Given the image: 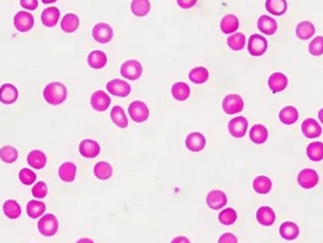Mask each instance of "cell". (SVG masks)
I'll return each mask as SVG.
<instances>
[{"instance_id":"cell-28","label":"cell","mask_w":323,"mask_h":243,"mask_svg":"<svg viewBox=\"0 0 323 243\" xmlns=\"http://www.w3.org/2000/svg\"><path fill=\"white\" fill-rule=\"evenodd\" d=\"M268 129L264 127L263 124H255L250 130V138L253 143H257V145H261V143L266 142L268 140Z\"/></svg>"},{"instance_id":"cell-2","label":"cell","mask_w":323,"mask_h":243,"mask_svg":"<svg viewBox=\"0 0 323 243\" xmlns=\"http://www.w3.org/2000/svg\"><path fill=\"white\" fill-rule=\"evenodd\" d=\"M38 229L46 237L55 236L58 229V221L53 214H46L38 222Z\"/></svg>"},{"instance_id":"cell-13","label":"cell","mask_w":323,"mask_h":243,"mask_svg":"<svg viewBox=\"0 0 323 243\" xmlns=\"http://www.w3.org/2000/svg\"><path fill=\"white\" fill-rule=\"evenodd\" d=\"M90 104L96 112H106L110 106V98L107 93H104V91H94V94L91 95L90 99Z\"/></svg>"},{"instance_id":"cell-47","label":"cell","mask_w":323,"mask_h":243,"mask_svg":"<svg viewBox=\"0 0 323 243\" xmlns=\"http://www.w3.org/2000/svg\"><path fill=\"white\" fill-rule=\"evenodd\" d=\"M20 5L27 10H35L38 7V0H19Z\"/></svg>"},{"instance_id":"cell-24","label":"cell","mask_w":323,"mask_h":243,"mask_svg":"<svg viewBox=\"0 0 323 243\" xmlns=\"http://www.w3.org/2000/svg\"><path fill=\"white\" fill-rule=\"evenodd\" d=\"M279 232H280V236L286 241H293L299 236L298 226L293 222H285V223L281 224Z\"/></svg>"},{"instance_id":"cell-1","label":"cell","mask_w":323,"mask_h":243,"mask_svg":"<svg viewBox=\"0 0 323 243\" xmlns=\"http://www.w3.org/2000/svg\"><path fill=\"white\" fill-rule=\"evenodd\" d=\"M43 98L51 106H60L68 98V89L58 81L50 83L43 90Z\"/></svg>"},{"instance_id":"cell-37","label":"cell","mask_w":323,"mask_h":243,"mask_svg":"<svg viewBox=\"0 0 323 243\" xmlns=\"http://www.w3.org/2000/svg\"><path fill=\"white\" fill-rule=\"evenodd\" d=\"M307 156L309 160L318 162L323 160V143L322 142H312L307 147Z\"/></svg>"},{"instance_id":"cell-14","label":"cell","mask_w":323,"mask_h":243,"mask_svg":"<svg viewBox=\"0 0 323 243\" xmlns=\"http://www.w3.org/2000/svg\"><path fill=\"white\" fill-rule=\"evenodd\" d=\"M207 204L213 211H218V209H222L227 204V196H225V194L223 191L212 190L207 195Z\"/></svg>"},{"instance_id":"cell-7","label":"cell","mask_w":323,"mask_h":243,"mask_svg":"<svg viewBox=\"0 0 323 243\" xmlns=\"http://www.w3.org/2000/svg\"><path fill=\"white\" fill-rule=\"evenodd\" d=\"M107 90L109 91L112 95L119 96V98H125V96L130 95L131 85L127 81L114 79V80L109 81V83L107 84Z\"/></svg>"},{"instance_id":"cell-53","label":"cell","mask_w":323,"mask_h":243,"mask_svg":"<svg viewBox=\"0 0 323 243\" xmlns=\"http://www.w3.org/2000/svg\"><path fill=\"white\" fill-rule=\"evenodd\" d=\"M43 3H45V4H51V3H55V2H57V0H42Z\"/></svg>"},{"instance_id":"cell-36","label":"cell","mask_w":323,"mask_h":243,"mask_svg":"<svg viewBox=\"0 0 323 243\" xmlns=\"http://www.w3.org/2000/svg\"><path fill=\"white\" fill-rule=\"evenodd\" d=\"M3 211H4V214L10 219H17L20 217V213H22V208H20L19 204L15 200H7L3 205Z\"/></svg>"},{"instance_id":"cell-6","label":"cell","mask_w":323,"mask_h":243,"mask_svg":"<svg viewBox=\"0 0 323 243\" xmlns=\"http://www.w3.org/2000/svg\"><path fill=\"white\" fill-rule=\"evenodd\" d=\"M268 50V41L261 34H252L248 40V52L252 56H261Z\"/></svg>"},{"instance_id":"cell-46","label":"cell","mask_w":323,"mask_h":243,"mask_svg":"<svg viewBox=\"0 0 323 243\" xmlns=\"http://www.w3.org/2000/svg\"><path fill=\"white\" fill-rule=\"evenodd\" d=\"M32 194L35 198H38V199L45 198V196L47 195V185H46V183L40 181V183L36 184L32 189Z\"/></svg>"},{"instance_id":"cell-21","label":"cell","mask_w":323,"mask_h":243,"mask_svg":"<svg viewBox=\"0 0 323 243\" xmlns=\"http://www.w3.org/2000/svg\"><path fill=\"white\" fill-rule=\"evenodd\" d=\"M58 176L63 183H73L76 176V166L73 162H65L58 168Z\"/></svg>"},{"instance_id":"cell-11","label":"cell","mask_w":323,"mask_h":243,"mask_svg":"<svg viewBox=\"0 0 323 243\" xmlns=\"http://www.w3.org/2000/svg\"><path fill=\"white\" fill-rule=\"evenodd\" d=\"M93 38L99 43H108L113 38V29L107 23H98L93 28Z\"/></svg>"},{"instance_id":"cell-10","label":"cell","mask_w":323,"mask_h":243,"mask_svg":"<svg viewBox=\"0 0 323 243\" xmlns=\"http://www.w3.org/2000/svg\"><path fill=\"white\" fill-rule=\"evenodd\" d=\"M79 152L85 158H95L101 153V146L94 140H84L79 146Z\"/></svg>"},{"instance_id":"cell-42","label":"cell","mask_w":323,"mask_h":243,"mask_svg":"<svg viewBox=\"0 0 323 243\" xmlns=\"http://www.w3.org/2000/svg\"><path fill=\"white\" fill-rule=\"evenodd\" d=\"M209 78V73L204 67H196L189 73V79L196 84H204Z\"/></svg>"},{"instance_id":"cell-3","label":"cell","mask_w":323,"mask_h":243,"mask_svg":"<svg viewBox=\"0 0 323 243\" xmlns=\"http://www.w3.org/2000/svg\"><path fill=\"white\" fill-rule=\"evenodd\" d=\"M120 74L127 80H137L142 75V65L140 61L128 60L120 67Z\"/></svg>"},{"instance_id":"cell-29","label":"cell","mask_w":323,"mask_h":243,"mask_svg":"<svg viewBox=\"0 0 323 243\" xmlns=\"http://www.w3.org/2000/svg\"><path fill=\"white\" fill-rule=\"evenodd\" d=\"M171 94L179 101H184L190 95V88L185 83H175L171 88Z\"/></svg>"},{"instance_id":"cell-5","label":"cell","mask_w":323,"mask_h":243,"mask_svg":"<svg viewBox=\"0 0 323 243\" xmlns=\"http://www.w3.org/2000/svg\"><path fill=\"white\" fill-rule=\"evenodd\" d=\"M243 100L240 95L237 94H230V95L225 96L223 99V111L225 112L227 114H236V113H240L242 112L243 109Z\"/></svg>"},{"instance_id":"cell-27","label":"cell","mask_w":323,"mask_h":243,"mask_svg":"<svg viewBox=\"0 0 323 243\" xmlns=\"http://www.w3.org/2000/svg\"><path fill=\"white\" fill-rule=\"evenodd\" d=\"M79 24H80V20H79V17L76 14H66L65 17L61 20V28H62L63 32L66 33H73L75 32L79 28Z\"/></svg>"},{"instance_id":"cell-43","label":"cell","mask_w":323,"mask_h":243,"mask_svg":"<svg viewBox=\"0 0 323 243\" xmlns=\"http://www.w3.org/2000/svg\"><path fill=\"white\" fill-rule=\"evenodd\" d=\"M219 222L224 226H230V224H233L237 219V213H236L235 209L232 208H227L224 211H222L219 213V217H218Z\"/></svg>"},{"instance_id":"cell-44","label":"cell","mask_w":323,"mask_h":243,"mask_svg":"<svg viewBox=\"0 0 323 243\" xmlns=\"http://www.w3.org/2000/svg\"><path fill=\"white\" fill-rule=\"evenodd\" d=\"M36 179H37V175H36L32 170H29V168H22V170H20L19 180L20 183H23L24 185H32L36 181Z\"/></svg>"},{"instance_id":"cell-31","label":"cell","mask_w":323,"mask_h":243,"mask_svg":"<svg viewBox=\"0 0 323 243\" xmlns=\"http://www.w3.org/2000/svg\"><path fill=\"white\" fill-rule=\"evenodd\" d=\"M265 8L274 15H283L286 12V0H266Z\"/></svg>"},{"instance_id":"cell-35","label":"cell","mask_w":323,"mask_h":243,"mask_svg":"<svg viewBox=\"0 0 323 243\" xmlns=\"http://www.w3.org/2000/svg\"><path fill=\"white\" fill-rule=\"evenodd\" d=\"M110 118L114 122V124L118 125L119 128H125L128 125V119L125 117V113L122 109V107H113L112 112H110Z\"/></svg>"},{"instance_id":"cell-40","label":"cell","mask_w":323,"mask_h":243,"mask_svg":"<svg viewBox=\"0 0 323 243\" xmlns=\"http://www.w3.org/2000/svg\"><path fill=\"white\" fill-rule=\"evenodd\" d=\"M227 45L231 50L241 51L246 45V37L242 33H233L227 40Z\"/></svg>"},{"instance_id":"cell-23","label":"cell","mask_w":323,"mask_h":243,"mask_svg":"<svg viewBox=\"0 0 323 243\" xmlns=\"http://www.w3.org/2000/svg\"><path fill=\"white\" fill-rule=\"evenodd\" d=\"M60 19V10L56 7L47 8L42 13V23L46 27H55Z\"/></svg>"},{"instance_id":"cell-17","label":"cell","mask_w":323,"mask_h":243,"mask_svg":"<svg viewBox=\"0 0 323 243\" xmlns=\"http://www.w3.org/2000/svg\"><path fill=\"white\" fill-rule=\"evenodd\" d=\"M269 88L271 89L273 93H279L283 91L288 85V78L281 73H275L269 78Z\"/></svg>"},{"instance_id":"cell-34","label":"cell","mask_w":323,"mask_h":243,"mask_svg":"<svg viewBox=\"0 0 323 243\" xmlns=\"http://www.w3.org/2000/svg\"><path fill=\"white\" fill-rule=\"evenodd\" d=\"M253 190L259 194H268L269 191L273 188V183L269 178L266 176H257V178L253 180Z\"/></svg>"},{"instance_id":"cell-48","label":"cell","mask_w":323,"mask_h":243,"mask_svg":"<svg viewBox=\"0 0 323 243\" xmlns=\"http://www.w3.org/2000/svg\"><path fill=\"white\" fill-rule=\"evenodd\" d=\"M218 243H238V242L233 233H223L222 236L219 237V241H218Z\"/></svg>"},{"instance_id":"cell-16","label":"cell","mask_w":323,"mask_h":243,"mask_svg":"<svg viewBox=\"0 0 323 243\" xmlns=\"http://www.w3.org/2000/svg\"><path fill=\"white\" fill-rule=\"evenodd\" d=\"M185 145L188 150L193 151V152H199L206 147V137L202 133L193 132L186 137Z\"/></svg>"},{"instance_id":"cell-45","label":"cell","mask_w":323,"mask_h":243,"mask_svg":"<svg viewBox=\"0 0 323 243\" xmlns=\"http://www.w3.org/2000/svg\"><path fill=\"white\" fill-rule=\"evenodd\" d=\"M309 52L313 56H321L323 53V37H316L309 45Z\"/></svg>"},{"instance_id":"cell-20","label":"cell","mask_w":323,"mask_h":243,"mask_svg":"<svg viewBox=\"0 0 323 243\" xmlns=\"http://www.w3.org/2000/svg\"><path fill=\"white\" fill-rule=\"evenodd\" d=\"M27 162L30 167L36 168V170H41L47 163V157H46V155L42 151L35 150L32 152H29V155L27 157Z\"/></svg>"},{"instance_id":"cell-22","label":"cell","mask_w":323,"mask_h":243,"mask_svg":"<svg viewBox=\"0 0 323 243\" xmlns=\"http://www.w3.org/2000/svg\"><path fill=\"white\" fill-rule=\"evenodd\" d=\"M256 218H257L259 223L269 227L275 222V213L270 206H261L256 213Z\"/></svg>"},{"instance_id":"cell-33","label":"cell","mask_w":323,"mask_h":243,"mask_svg":"<svg viewBox=\"0 0 323 243\" xmlns=\"http://www.w3.org/2000/svg\"><path fill=\"white\" fill-rule=\"evenodd\" d=\"M94 175L101 180H108L113 175L112 165L109 162H106V161L98 162L94 166Z\"/></svg>"},{"instance_id":"cell-19","label":"cell","mask_w":323,"mask_h":243,"mask_svg":"<svg viewBox=\"0 0 323 243\" xmlns=\"http://www.w3.org/2000/svg\"><path fill=\"white\" fill-rule=\"evenodd\" d=\"M302 132H303V134L307 138H317L321 135L322 128L318 124V122H316L312 118H308L302 124Z\"/></svg>"},{"instance_id":"cell-26","label":"cell","mask_w":323,"mask_h":243,"mask_svg":"<svg viewBox=\"0 0 323 243\" xmlns=\"http://www.w3.org/2000/svg\"><path fill=\"white\" fill-rule=\"evenodd\" d=\"M107 55L103 51H93V52L88 56L89 66L93 68H96V70L103 68L104 66L107 65Z\"/></svg>"},{"instance_id":"cell-18","label":"cell","mask_w":323,"mask_h":243,"mask_svg":"<svg viewBox=\"0 0 323 243\" xmlns=\"http://www.w3.org/2000/svg\"><path fill=\"white\" fill-rule=\"evenodd\" d=\"M257 28L264 34L271 36L278 29V23H276V20L274 18L269 17V15H261L257 22Z\"/></svg>"},{"instance_id":"cell-41","label":"cell","mask_w":323,"mask_h":243,"mask_svg":"<svg viewBox=\"0 0 323 243\" xmlns=\"http://www.w3.org/2000/svg\"><path fill=\"white\" fill-rule=\"evenodd\" d=\"M18 158V151L12 146H4L0 148V160L5 163L15 162Z\"/></svg>"},{"instance_id":"cell-49","label":"cell","mask_w":323,"mask_h":243,"mask_svg":"<svg viewBox=\"0 0 323 243\" xmlns=\"http://www.w3.org/2000/svg\"><path fill=\"white\" fill-rule=\"evenodd\" d=\"M197 2L198 0H178V4L183 9H190V8H193L197 4Z\"/></svg>"},{"instance_id":"cell-50","label":"cell","mask_w":323,"mask_h":243,"mask_svg":"<svg viewBox=\"0 0 323 243\" xmlns=\"http://www.w3.org/2000/svg\"><path fill=\"white\" fill-rule=\"evenodd\" d=\"M171 243H190V241L186 237H176V238L173 239Z\"/></svg>"},{"instance_id":"cell-12","label":"cell","mask_w":323,"mask_h":243,"mask_svg":"<svg viewBox=\"0 0 323 243\" xmlns=\"http://www.w3.org/2000/svg\"><path fill=\"white\" fill-rule=\"evenodd\" d=\"M248 122L247 119L243 118V117H236L232 121H230L228 124V130H230L231 134L236 138H242L243 135L247 132Z\"/></svg>"},{"instance_id":"cell-32","label":"cell","mask_w":323,"mask_h":243,"mask_svg":"<svg viewBox=\"0 0 323 243\" xmlns=\"http://www.w3.org/2000/svg\"><path fill=\"white\" fill-rule=\"evenodd\" d=\"M314 32H316V28H314V25L312 24L311 22H308V20L301 22L297 25L296 33L297 36H298V38H301V40H309V38L314 34Z\"/></svg>"},{"instance_id":"cell-15","label":"cell","mask_w":323,"mask_h":243,"mask_svg":"<svg viewBox=\"0 0 323 243\" xmlns=\"http://www.w3.org/2000/svg\"><path fill=\"white\" fill-rule=\"evenodd\" d=\"M18 96V89L12 84H4L0 86V101L3 104H13L17 101Z\"/></svg>"},{"instance_id":"cell-8","label":"cell","mask_w":323,"mask_h":243,"mask_svg":"<svg viewBox=\"0 0 323 243\" xmlns=\"http://www.w3.org/2000/svg\"><path fill=\"white\" fill-rule=\"evenodd\" d=\"M33 24H35V18L30 13L22 10V12H18L14 15V27L19 32H28V30L32 29Z\"/></svg>"},{"instance_id":"cell-30","label":"cell","mask_w":323,"mask_h":243,"mask_svg":"<svg viewBox=\"0 0 323 243\" xmlns=\"http://www.w3.org/2000/svg\"><path fill=\"white\" fill-rule=\"evenodd\" d=\"M298 117H299L298 111L292 106L285 107V108L281 109L280 113H279V118H280V121L283 122L284 124H288V125L294 124V123L298 121Z\"/></svg>"},{"instance_id":"cell-25","label":"cell","mask_w":323,"mask_h":243,"mask_svg":"<svg viewBox=\"0 0 323 243\" xmlns=\"http://www.w3.org/2000/svg\"><path fill=\"white\" fill-rule=\"evenodd\" d=\"M238 25H240V22H238L237 17L233 14H227L222 18L220 20V29H222L223 33L225 34H230V33L236 32L238 29Z\"/></svg>"},{"instance_id":"cell-4","label":"cell","mask_w":323,"mask_h":243,"mask_svg":"<svg viewBox=\"0 0 323 243\" xmlns=\"http://www.w3.org/2000/svg\"><path fill=\"white\" fill-rule=\"evenodd\" d=\"M128 112H130V116L132 118L133 122L137 123H142L146 122L150 117V111H148V107L146 106L143 101L136 100L133 101L132 104L128 108Z\"/></svg>"},{"instance_id":"cell-38","label":"cell","mask_w":323,"mask_h":243,"mask_svg":"<svg viewBox=\"0 0 323 243\" xmlns=\"http://www.w3.org/2000/svg\"><path fill=\"white\" fill-rule=\"evenodd\" d=\"M46 211V204L42 203V201L38 200H30L29 203L27 204V213L30 218L37 219L45 213Z\"/></svg>"},{"instance_id":"cell-39","label":"cell","mask_w":323,"mask_h":243,"mask_svg":"<svg viewBox=\"0 0 323 243\" xmlns=\"http://www.w3.org/2000/svg\"><path fill=\"white\" fill-rule=\"evenodd\" d=\"M150 2L148 0H132L131 4V10L137 17H145L150 12Z\"/></svg>"},{"instance_id":"cell-9","label":"cell","mask_w":323,"mask_h":243,"mask_svg":"<svg viewBox=\"0 0 323 243\" xmlns=\"http://www.w3.org/2000/svg\"><path fill=\"white\" fill-rule=\"evenodd\" d=\"M318 173L312 168H304L298 173V183L302 188L312 189L318 184Z\"/></svg>"},{"instance_id":"cell-51","label":"cell","mask_w":323,"mask_h":243,"mask_svg":"<svg viewBox=\"0 0 323 243\" xmlns=\"http://www.w3.org/2000/svg\"><path fill=\"white\" fill-rule=\"evenodd\" d=\"M76 243H94V241L90 238H81V239H79V241Z\"/></svg>"},{"instance_id":"cell-52","label":"cell","mask_w":323,"mask_h":243,"mask_svg":"<svg viewBox=\"0 0 323 243\" xmlns=\"http://www.w3.org/2000/svg\"><path fill=\"white\" fill-rule=\"evenodd\" d=\"M318 118H319V121L323 123V109H321V112L318 113Z\"/></svg>"}]
</instances>
